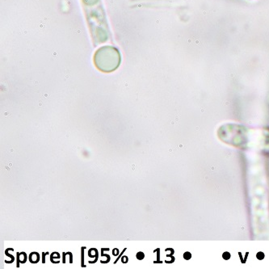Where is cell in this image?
<instances>
[{
    "label": "cell",
    "mask_w": 269,
    "mask_h": 269,
    "mask_svg": "<svg viewBox=\"0 0 269 269\" xmlns=\"http://www.w3.org/2000/svg\"><path fill=\"white\" fill-rule=\"evenodd\" d=\"M144 257H145V255L142 252H138V254H137V259L138 260H143Z\"/></svg>",
    "instance_id": "obj_1"
},
{
    "label": "cell",
    "mask_w": 269,
    "mask_h": 269,
    "mask_svg": "<svg viewBox=\"0 0 269 269\" xmlns=\"http://www.w3.org/2000/svg\"><path fill=\"white\" fill-rule=\"evenodd\" d=\"M184 258H185L186 260H189V259H190V258H191V255L189 254L188 252H187V253H185V254H184Z\"/></svg>",
    "instance_id": "obj_2"
}]
</instances>
